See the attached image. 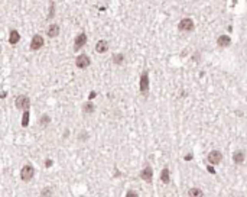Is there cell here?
Instances as JSON below:
<instances>
[{"label": "cell", "mask_w": 247, "mask_h": 197, "mask_svg": "<svg viewBox=\"0 0 247 197\" xmlns=\"http://www.w3.org/2000/svg\"><path fill=\"white\" fill-rule=\"evenodd\" d=\"M15 105H16V109L19 110H22V112H28L29 110V107H31V100L28 96H23V94H20V96H17L16 100H15Z\"/></svg>", "instance_id": "cell-2"}, {"label": "cell", "mask_w": 247, "mask_h": 197, "mask_svg": "<svg viewBox=\"0 0 247 197\" xmlns=\"http://www.w3.org/2000/svg\"><path fill=\"white\" fill-rule=\"evenodd\" d=\"M49 5H51V12H49V16H48V19H51V17L54 16V13H55V12H54V10H55V3H54V2H51Z\"/></svg>", "instance_id": "cell-23"}, {"label": "cell", "mask_w": 247, "mask_h": 197, "mask_svg": "<svg viewBox=\"0 0 247 197\" xmlns=\"http://www.w3.org/2000/svg\"><path fill=\"white\" fill-rule=\"evenodd\" d=\"M46 35H48L49 38H57L58 35H59V26H58L57 23H51L49 26H48Z\"/></svg>", "instance_id": "cell-11"}, {"label": "cell", "mask_w": 247, "mask_h": 197, "mask_svg": "<svg viewBox=\"0 0 247 197\" xmlns=\"http://www.w3.org/2000/svg\"><path fill=\"white\" fill-rule=\"evenodd\" d=\"M217 44H218V47H222V48L230 47L231 45V38L228 36V35H220L218 39H217Z\"/></svg>", "instance_id": "cell-10"}, {"label": "cell", "mask_w": 247, "mask_h": 197, "mask_svg": "<svg viewBox=\"0 0 247 197\" xmlns=\"http://www.w3.org/2000/svg\"><path fill=\"white\" fill-rule=\"evenodd\" d=\"M75 65L80 70H85L87 67L91 65V58L87 54H81V55H78L75 58Z\"/></svg>", "instance_id": "cell-4"}, {"label": "cell", "mask_w": 247, "mask_h": 197, "mask_svg": "<svg viewBox=\"0 0 247 197\" xmlns=\"http://www.w3.org/2000/svg\"><path fill=\"white\" fill-rule=\"evenodd\" d=\"M85 44H87V35L85 33H78L74 39V49L75 51H80Z\"/></svg>", "instance_id": "cell-7"}, {"label": "cell", "mask_w": 247, "mask_h": 197, "mask_svg": "<svg viewBox=\"0 0 247 197\" xmlns=\"http://www.w3.org/2000/svg\"><path fill=\"white\" fill-rule=\"evenodd\" d=\"M207 161H208V164L210 165H218L222 161V154L220 152V151L214 149V151H211V152L208 154Z\"/></svg>", "instance_id": "cell-5"}, {"label": "cell", "mask_w": 247, "mask_h": 197, "mask_svg": "<svg viewBox=\"0 0 247 197\" xmlns=\"http://www.w3.org/2000/svg\"><path fill=\"white\" fill-rule=\"evenodd\" d=\"M49 122H51V117L48 115H42L41 119H39V125L41 126H46V125H49Z\"/></svg>", "instance_id": "cell-19"}, {"label": "cell", "mask_w": 247, "mask_h": 197, "mask_svg": "<svg viewBox=\"0 0 247 197\" xmlns=\"http://www.w3.org/2000/svg\"><path fill=\"white\" fill-rule=\"evenodd\" d=\"M94 110H96V107H94V105H93L91 102L84 103V106H82V112H84L85 115H90V113H93Z\"/></svg>", "instance_id": "cell-17"}, {"label": "cell", "mask_w": 247, "mask_h": 197, "mask_svg": "<svg viewBox=\"0 0 247 197\" xmlns=\"http://www.w3.org/2000/svg\"><path fill=\"white\" fill-rule=\"evenodd\" d=\"M178 29L181 32H192L195 29V23L191 17H184L181 22L178 23Z\"/></svg>", "instance_id": "cell-3"}, {"label": "cell", "mask_w": 247, "mask_h": 197, "mask_svg": "<svg viewBox=\"0 0 247 197\" xmlns=\"http://www.w3.org/2000/svg\"><path fill=\"white\" fill-rule=\"evenodd\" d=\"M45 165H46V167H51V165H52V159H46V161H45Z\"/></svg>", "instance_id": "cell-24"}, {"label": "cell", "mask_w": 247, "mask_h": 197, "mask_svg": "<svg viewBox=\"0 0 247 197\" xmlns=\"http://www.w3.org/2000/svg\"><path fill=\"white\" fill-rule=\"evenodd\" d=\"M244 158H246V156H244V152H243V151H240V149H239V151H236V152L233 154V161H234L237 165L243 164V162H244Z\"/></svg>", "instance_id": "cell-13"}, {"label": "cell", "mask_w": 247, "mask_h": 197, "mask_svg": "<svg viewBox=\"0 0 247 197\" xmlns=\"http://www.w3.org/2000/svg\"><path fill=\"white\" fill-rule=\"evenodd\" d=\"M208 171L211 172V174H215V170L213 168V167H211V165H208Z\"/></svg>", "instance_id": "cell-25"}, {"label": "cell", "mask_w": 247, "mask_h": 197, "mask_svg": "<svg viewBox=\"0 0 247 197\" xmlns=\"http://www.w3.org/2000/svg\"><path fill=\"white\" fill-rule=\"evenodd\" d=\"M35 175V170H33L32 165H25L22 170H20V178L23 181H31Z\"/></svg>", "instance_id": "cell-6"}, {"label": "cell", "mask_w": 247, "mask_h": 197, "mask_svg": "<svg viewBox=\"0 0 247 197\" xmlns=\"http://www.w3.org/2000/svg\"><path fill=\"white\" fill-rule=\"evenodd\" d=\"M96 51H97L99 54H104V52H107L108 51V42L104 41V39L99 41L97 42V45H96Z\"/></svg>", "instance_id": "cell-12"}, {"label": "cell", "mask_w": 247, "mask_h": 197, "mask_svg": "<svg viewBox=\"0 0 247 197\" xmlns=\"http://www.w3.org/2000/svg\"><path fill=\"white\" fill-rule=\"evenodd\" d=\"M188 196L190 197H204V193H202V190L198 189V187H192V189H190V191H188Z\"/></svg>", "instance_id": "cell-16"}, {"label": "cell", "mask_w": 247, "mask_h": 197, "mask_svg": "<svg viewBox=\"0 0 247 197\" xmlns=\"http://www.w3.org/2000/svg\"><path fill=\"white\" fill-rule=\"evenodd\" d=\"M139 194H137V191H134V190H129L127 193H126V196L124 197H137Z\"/></svg>", "instance_id": "cell-22"}, {"label": "cell", "mask_w": 247, "mask_h": 197, "mask_svg": "<svg viewBox=\"0 0 247 197\" xmlns=\"http://www.w3.org/2000/svg\"><path fill=\"white\" fill-rule=\"evenodd\" d=\"M22 126H23V128H28V126H29V110H28V112H23V117H22Z\"/></svg>", "instance_id": "cell-20"}, {"label": "cell", "mask_w": 247, "mask_h": 197, "mask_svg": "<svg viewBox=\"0 0 247 197\" xmlns=\"http://www.w3.org/2000/svg\"><path fill=\"white\" fill-rule=\"evenodd\" d=\"M191 158H192V154H188V155L185 156V159H187V161H188V159H191Z\"/></svg>", "instance_id": "cell-27"}, {"label": "cell", "mask_w": 247, "mask_h": 197, "mask_svg": "<svg viewBox=\"0 0 247 197\" xmlns=\"http://www.w3.org/2000/svg\"><path fill=\"white\" fill-rule=\"evenodd\" d=\"M41 194H42V197H51V194H52V189H51V187H48V189H43Z\"/></svg>", "instance_id": "cell-21"}, {"label": "cell", "mask_w": 247, "mask_h": 197, "mask_svg": "<svg viewBox=\"0 0 247 197\" xmlns=\"http://www.w3.org/2000/svg\"><path fill=\"white\" fill-rule=\"evenodd\" d=\"M149 87H150V80H149V73L148 71H143L142 75H140V80H139V90L140 93L146 97L149 93Z\"/></svg>", "instance_id": "cell-1"}, {"label": "cell", "mask_w": 247, "mask_h": 197, "mask_svg": "<svg viewBox=\"0 0 247 197\" xmlns=\"http://www.w3.org/2000/svg\"><path fill=\"white\" fill-rule=\"evenodd\" d=\"M43 44H45V41H43V38L41 35H35L32 38V42H31V49L32 51H38V49H41L43 47Z\"/></svg>", "instance_id": "cell-8"}, {"label": "cell", "mask_w": 247, "mask_h": 197, "mask_svg": "<svg viewBox=\"0 0 247 197\" xmlns=\"http://www.w3.org/2000/svg\"><path fill=\"white\" fill-rule=\"evenodd\" d=\"M19 41H20V33L17 32L16 29L10 31V36H9V42H10V45H16Z\"/></svg>", "instance_id": "cell-14"}, {"label": "cell", "mask_w": 247, "mask_h": 197, "mask_svg": "<svg viewBox=\"0 0 247 197\" xmlns=\"http://www.w3.org/2000/svg\"><path fill=\"white\" fill-rule=\"evenodd\" d=\"M96 96H97V93H96V91H93V93H90V97H88V98L91 100V98H94Z\"/></svg>", "instance_id": "cell-26"}, {"label": "cell", "mask_w": 247, "mask_h": 197, "mask_svg": "<svg viewBox=\"0 0 247 197\" xmlns=\"http://www.w3.org/2000/svg\"><path fill=\"white\" fill-rule=\"evenodd\" d=\"M140 178L142 180H145V181H148V183H150L152 181V178H153V170H152V167H145L142 171H140Z\"/></svg>", "instance_id": "cell-9"}, {"label": "cell", "mask_w": 247, "mask_h": 197, "mask_svg": "<svg viewBox=\"0 0 247 197\" xmlns=\"http://www.w3.org/2000/svg\"><path fill=\"white\" fill-rule=\"evenodd\" d=\"M160 180H162V183H165V184H168V183L171 181V172H169L168 168H163V170L160 171Z\"/></svg>", "instance_id": "cell-15"}, {"label": "cell", "mask_w": 247, "mask_h": 197, "mask_svg": "<svg viewBox=\"0 0 247 197\" xmlns=\"http://www.w3.org/2000/svg\"><path fill=\"white\" fill-rule=\"evenodd\" d=\"M124 61V55L123 54H116L114 57H113V62L117 64V65H120V64H123Z\"/></svg>", "instance_id": "cell-18"}]
</instances>
